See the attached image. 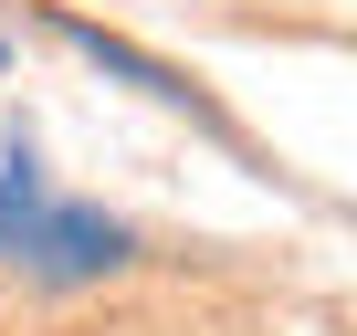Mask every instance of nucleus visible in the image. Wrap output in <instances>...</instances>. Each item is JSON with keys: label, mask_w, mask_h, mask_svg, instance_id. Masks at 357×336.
Here are the masks:
<instances>
[{"label": "nucleus", "mask_w": 357, "mask_h": 336, "mask_svg": "<svg viewBox=\"0 0 357 336\" xmlns=\"http://www.w3.org/2000/svg\"><path fill=\"white\" fill-rule=\"evenodd\" d=\"M63 43H84V53H95V63H105V74H126V84H147V95H158V105H190V84H178V74H168V63H147V53H137V43H116V32H95V22H63Z\"/></svg>", "instance_id": "f03ea898"}, {"label": "nucleus", "mask_w": 357, "mask_h": 336, "mask_svg": "<svg viewBox=\"0 0 357 336\" xmlns=\"http://www.w3.org/2000/svg\"><path fill=\"white\" fill-rule=\"evenodd\" d=\"M0 263H22L32 284H95L137 263V231L105 211H63L32 190V147H11V179H0Z\"/></svg>", "instance_id": "f257e3e1"}]
</instances>
